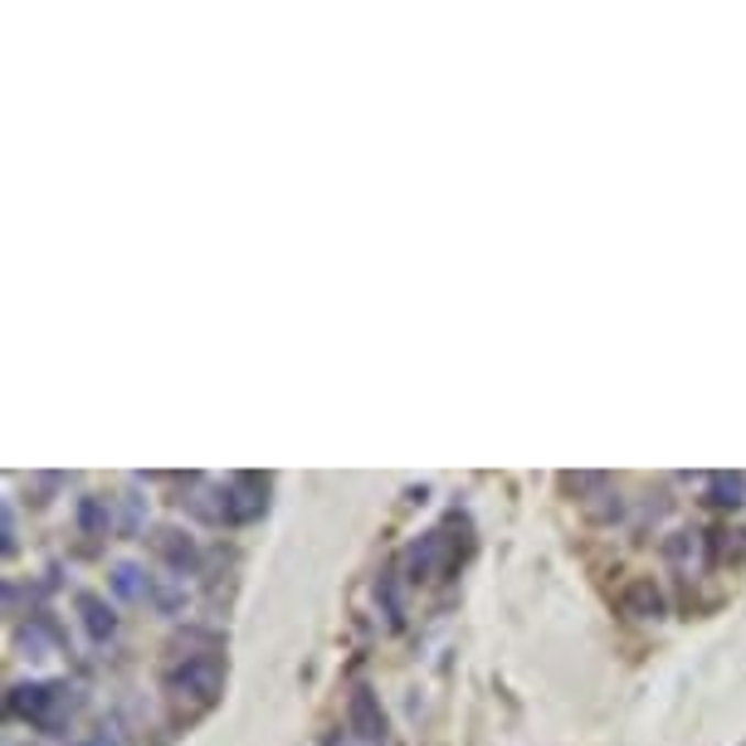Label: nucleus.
Here are the masks:
<instances>
[{
  "mask_svg": "<svg viewBox=\"0 0 746 746\" xmlns=\"http://www.w3.org/2000/svg\"><path fill=\"white\" fill-rule=\"evenodd\" d=\"M663 551H669L673 567H683V571H703V537H698V533H673L669 541H663Z\"/></svg>",
  "mask_w": 746,
  "mask_h": 746,
  "instance_id": "obj_8",
  "label": "nucleus"
},
{
  "mask_svg": "<svg viewBox=\"0 0 746 746\" xmlns=\"http://www.w3.org/2000/svg\"><path fill=\"white\" fill-rule=\"evenodd\" d=\"M376 595L386 601V615L401 625V591H395V575H381V585H376Z\"/></svg>",
  "mask_w": 746,
  "mask_h": 746,
  "instance_id": "obj_13",
  "label": "nucleus"
},
{
  "mask_svg": "<svg viewBox=\"0 0 746 746\" xmlns=\"http://www.w3.org/2000/svg\"><path fill=\"white\" fill-rule=\"evenodd\" d=\"M152 547H156V557L172 561V571H176V575H190V571H196V561H200L196 541H190L186 533H176V527H162V533L152 537Z\"/></svg>",
  "mask_w": 746,
  "mask_h": 746,
  "instance_id": "obj_4",
  "label": "nucleus"
},
{
  "mask_svg": "<svg viewBox=\"0 0 746 746\" xmlns=\"http://www.w3.org/2000/svg\"><path fill=\"white\" fill-rule=\"evenodd\" d=\"M84 746H118V742H112L108 732H103V737H94V742H84Z\"/></svg>",
  "mask_w": 746,
  "mask_h": 746,
  "instance_id": "obj_14",
  "label": "nucleus"
},
{
  "mask_svg": "<svg viewBox=\"0 0 746 746\" xmlns=\"http://www.w3.org/2000/svg\"><path fill=\"white\" fill-rule=\"evenodd\" d=\"M112 513H108V497H84L78 503V533L84 537H108Z\"/></svg>",
  "mask_w": 746,
  "mask_h": 746,
  "instance_id": "obj_9",
  "label": "nucleus"
},
{
  "mask_svg": "<svg viewBox=\"0 0 746 746\" xmlns=\"http://www.w3.org/2000/svg\"><path fill=\"white\" fill-rule=\"evenodd\" d=\"M74 688L69 683H20L10 693V712L15 717H30L35 727H44L50 737H59L69 727V712H74Z\"/></svg>",
  "mask_w": 746,
  "mask_h": 746,
  "instance_id": "obj_1",
  "label": "nucleus"
},
{
  "mask_svg": "<svg viewBox=\"0 0 746 746\" xmlns=\"http://www.w3.org/2000/svg\"><path fill=\"white\" fill-rule=\"evenodd\" d=\"M146 581H152V575H146L142 567H128V561L112 571V591H118L122 601H142V595H146Z\"/></svg>",
  "mask_w": 746,
  "mask_h": 746,
  "instance_id": "obj_11",
  "label": "nucleus"
},
{
  "mask_svg": "<svg viewBox=\"0 0 746 746\" xmlns=\"http://www.w3.org/2000/svg\"><path fill=\"white\" fill-rule=\"evenodd\" d=\"M78 610H84V625H88V635H94V639H108L112 629H118V615L108 610L103 595L84 591V595H78Z\"/></svg>",
  "mask_w": 746,
  "mask_h": 746,
  "instance_id": "obj_6",
  "label": "nucleus"
},
{
  "mask_svg": "<svg viewBox=\"0 0 746 746\" xmlns=\"http://www.w3.org/2000/svg\"><path fill=\"white\" fill-rule=\"evenodd\" d=\"M146 601H156L166 615H176V610L186 605V591H176V585H166L162 575H152V581H146Z\"/></svg>",
  "mask_w": 746,
  "mask_h": 746,
  "instance_id": "obj_12",
  "label": "nucleus"
},
{
  "mask_svg": "<svg viewBox=\"0 0 746 746\" xmlns=\"http://www.w3.org/2000/svg\"><path fill=\"white\" fill-rule=\"evenodd\" d=\"M625 610L629 615H639V619H659L663 615V591L654 581H635L625 591Z\"/></svg>",
  "mask_w": 746,
  "mask_h": 746,
  "instance_id": "obj_7",
  "label": "nucleus"
},
{
  "mask_svg": "<svg viewBox=\"0 0 746 746\" xmlns=\"http://www.w3.org/2000/svg\"><path fill=\"white\" fill-rule=\"evenodd\" d=\"M166 688H172L176 698L190 693V698H200V703H215V693H220V659H210V654H186V659L166 673Z\"/></svg>",
  "mask_w": 746,
  "mask_h": 746,
  "instance_id": "obj_2",
  "label": "nucleus"
},
{
  "mask_svg": "<svg viewBox=\"0 0 746 746\" xmlns=\"http://www.w3.org/2000/svg\"><path fill=\"white\" fill-rule=\"evenodd\" d=\"M264 493H268L264 479H254V473H234V479L224 483L220 517H224V523H249V517L264 513V503H268Z\"/></svg>",
  "mask_w": 746,
  "mask_h": 746,
  "instance_id": "obj_3",
  "label": "nucleus"
},
{
  "mask_svg": "<svg viewBox=\"0 0 746 746\" xmlns=\"http://www.w3.org/2000/svg\"><path fill=\"white\" fill-rule=\"evenodd\" d=\"M707 493H712V503H717V507H737L742 493H746V479H742V473H712Z\"/></svg>",
  "mask_w": 746,
  "mask_h": 746,
  "instance_id": "obj_10",
  "label": "nucleus"
},
{
  "mask_svg": "<svg viewBox=\"0 0 746 746\" xmlns=\"http://www.w3.org/2000/svg\"><path fill=\"white\" fill-rule=\"evenodd\" d=\"M352 732L356 737H366V742H381V732H386V717H381L371 688H356L352 693Z\"/></svg>",
  "mask_w": 746,
  "mask_h": 746,
  "instance_id": "obj_5",
  "label": "nucleus"
}]
</instances>
